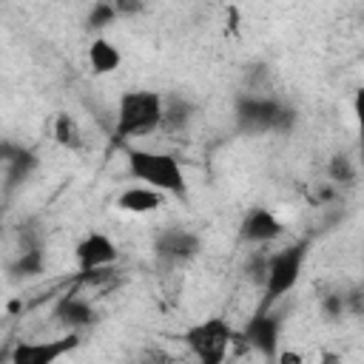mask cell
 Here are the masks:
<instances>
[{
	"label": "cell",
	"instance_id": "cell-2",
	"mask_svg": "<svg viewBox=\"0 0 364 364\" xmlns=\"http://www.w3.org/2000/svg\"><path fill=\"white\" fill-rule=\"evenodd\" d=\"M128 173L165 193V196H185L188 191V179H185V168L173 154L165 151H151V148H128Z\"/></svg>",
	"mask_w": 364,
	"mask_h": 364
},
{
	"label": "cell",
	"instance_id": "cell-1",
	"mask_svg": "<svg viewBox=\"0 0 364 364\" xmlns=\"http://www.w3.org/2000/svg\"><path fill=\"white\" fill-rule=\"evenodd\" d=\"M165 122V102L156 91L148 88H131L122 91L114 114V136L119 142L148 136Z\"/></svg>",
	"mask_w": 364,
	"mask_h": 364
},
{
	"label": "cell",
	"instance_id": "cell-18",
	"mask_svg": "<svg viewBox=\"0 0 364 364\" xmlns=\"http://www.w3.org/2000/svg\"><path fill=\"white\" fill-rule=\"evenodd\" d=\"M318 364H344V358H341V353L321 350V353H318Z\"/></svg>",
	"mask_w": 364,
	"mask_h": 364
},
{
	"label": "cell",
	"instance_id": "cell-8",
	"mask_svg": "<svg viewBox=\"0 0 364 364\" xmlns=\"http://www.w3.org/2000/svg\"><path fill=\"white\" fill-rule=\"evenodd\" d=\"M239 338L242 341H247L253 350H259L262 355H273L276 358V353H279V321L270 316V313H259V316H253L247 324H245V330L239 333Z\"/></svg>",
	"mask_w": 364,
	"mask_h": 364
},
{
	"label": "cell",
	"instance_id": "cell-15",
	"mask_svg": "<svg viewBox=\"0 0 364 364\" xmlns=\"http://www.w3.org/2000/svg\"><path fill=\"white\" fill-rule=\"evenodd\" d=\"M114 17H117V6L100 3V6H94V9H91V17H88V23H91L94 28H102L105 23H114Z\"/></svg>",
	"mask_w": 364,
	"mask_h": 364
},
{
	"label": "cell",
	"instance_id": "cell-17",
	"mask_svg": "<svg viewBox=\"0 0 364 364\" xmlns=\"http://www.w3.org/2000/svg\"><path fill=\"white\" fill-rule=\"evenodd\" d=\"M333 176L341 179V182H350V179H353V168H350V162H347V159H336V162H333Z\"/></svg>",
	"mask_w": 364,
	"mask_h": 364
},
{
	"label": "cell",
	"instance_id": "cell-7",
	"mask_svg": "<svg viewBox=\"0 0 364 364\" xmlns=\"http://www.w3.org/2000/svg\"><path fill=\"white\" fill-rule=\"evenodd\" d=\"M284 233V222L270 208H250L239 225V236L253 245H267Z\"/></svg>",
	"mask_w": 364,
	"mask_h": 364
},
{
	"label": "cell",
	"instance_id": "cell-6",
	"mask_svg": "<svg viewBox=\"0 0 364 364\" xmlns=\"http://www.w3.org/2000/svg\"><path fill=\"white\" fill-rule=\"evenodd\" d=\"M74 259H77V267L80 273H88V270H102V267H111L117 259H119V247L117 242L102 233V230H91L88 236H82L74 247Z\"/></svg>",
	"mask_w": 364,
	"mask_h": 364
},
{
	"label": "cell",
	"instance_id": "cell-13",
	"mask_svg": "<svg viewBox=\"0 0 364 364\" xmlns=\"http://www.w3.org/2000/svg\"><path fill=\"white\" fill-rule=\"evenodd\" d=\"M60 316H63L65 321H71V324H82V321L91 318V310H88L85 301H74V299H68V301H63Z\"/></svg>",
	"mask_w": 364,
	"mask_h": 364
},
{
	"label": "cell",
	"instance_id": "cell-5",
	"mask_svg": "<svg viewBox=\"0 0 364 364\" xmlns=\"http://www.w3.org/2000/svg\"><path fill=\"white\" fill-rule=\"evenodd\" d=\"M80 347V333L68 330L63 336L54 338H28V341H17L9 364H57L63 355L74 353Z\"/></svg>",
	"mask_w": 364,
	"mask_h": 364
},
{
	"label": "cell",
	"instance_id": "cell-4",
	"mask_svg": "<svg viewBox=\"0 0 364 364\" xmlns=\"http://www.w3.org/2000/svg\"><path fill=\"white\" fill-rule=\"evenodd\" d=\"M304 259H307V245L282 247L279 253H273L267 259V264H264V287H262L264 310L270 304H276L279 299H284L296 287V282L301 276V267H304Z\"/></svg>",
	"mask_w": 364,
	"mask_h": 364
},
{
	"label": "cell",
	"instance_id": "cell-16",
	"mask_svg": "<svg viewBox=\"0 0 364 364\" xmlns=\"http://www.w3.org/2000/svg\"><path fill=\"white\" fill-rule=\"evenodd\" d=\"M273 364H304V353L293 350V347H282L273 358Z\"/></svg>",
	"mask_w": 364,
	"mask_h": 364
},
{
	"label": "cell",
	"instance_id": "cell-11",
	"mask_svg": "<svg viewBox=\"0 0 364 364\" xmlns=\"http://www.w3.org/2000/svg\"><path fill=\"white\" fill-rule=\"evenodd\" d=\"M199 250V239L193 233H185V230H173V233H165L159 242H156V253L165 259V262H185L191 256H196Z\"/></svg>",
	"mask_w": 364,
	"mask_h": 364
},
{
	"label": "cell",
	"instance_id": "cell-10",
	"mask_svg": "<svg viewBox=\"0 0 364 364\" xmlns=\"http://www.w3.org/2000/svg\"><path fill=\"white\" fill-rule=\"evenodd\" d=\"M88 65L94 74H114L122 65V51L117 43H111L108 37H94L88 46Z\"/></svg>",
	"mask_w": 364,
	"mask_h": 364
},
{
	"label": "cell",
	"instance_id": "cell-3",
	"mask_svg": "<svg viewBox=\"0 0 364 364\" xmlns=\"http://www.w3.org/2000/svg\"><path fill=\"white\" fill-rule=\"evenodd\" d=\"M185 347L199 364H225L230 347L239 341L236 327L222 316H208L182 333Z\"/></svg>",
	"mask_w": 364,
	"mask_h": 364
},
{
	"label": "cell",
	"instance_id": "cell-14",
	"mask_svg": "<svg viewBox=\"0 0 364 364\" xmlns=\"http://www.w3.org/2000/svg\"><path fill=\"white\" fill-rule=\"evenodd\" d=\"M353 119H355V131H358V148L364 156V88H355V94H353Z\"/></svg>",
	"mask_w": 364,
	"mask_h": 364
},
{
	"label": "cell",
	"instance_id": "cell-9",
	"mask_svg": "<svg viewBox=\"0 0 364 364\" xmlns=\"http://www.w3.org/2000/svg\"><path fill=\"white\" fill-rule=\"evenodd\" d=\"M162 202H165V193H159V191H154L148 185H131L117 196V208L122 213H131V216L154 213V210L162 208Z\"/></svg>",
	"mask_w": 364,
	"mask_h": 364
},
{
	"label": "cell",
	"instance_id": "cell-12",
	"mask_svg": "<svg viewBox=\"0 0 364 364\" xmlns=\"http://www.w3.org/2000/svg\"><path fill=\"white\" fill-rule=\"evenodd\" d=\"M51 136H54V142H57L60 148H65V151H82V145H85L82 125H80L77 117L68 114V111H60V114L54 117Z\"/></svg>",
	"mask_w": 364,
	"mask_h": 364
}]
</instances>
